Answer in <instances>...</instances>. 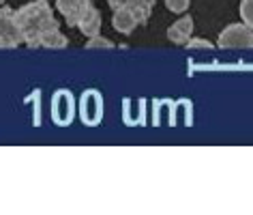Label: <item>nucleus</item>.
Returning a JSON list of instances; mask_svg holds the SVG:
<instances>
[{"label": "nucleus", "mask_w": 253, "mask_h": 215, "mask_svg": "<svg viewBox=\"0 0 253 215\" xmlns=\"http://www.w3.org/2000/svg\"><path fill=\"white\" fill-rule=\"evenodd\" d=\"M22 33L15 22V11L9 7L0 9V48H17L22 46Z\"/></svg>", "instance_id": "nucleus-4"}, {"label": "nucleus", "mask_w": 253, "mask_h": 215, "mask_svg": "<svg viewBox=\"0 0 253 215\" xmlns=\"http://www.w3.org/2000/svg\"><path fill=\"white\" fill-rule=\"evenodd\" d=\"M107 4H110L112 11L131 9L140 24H146L150 20V13H153V7H155L153 0H107Z\"/></svg>", "instance_id": "nucleus-7"}, {"label": "nucleus", "mask_w": 253, "mask_h": 215, "mask_svg": "<svg viewBox=\"0 0 253 215\" xmlns=\"http://www.w3.org/2000/svg\"><path fill=\"white\" fill-rule=\"evenodd\" d=\"M80 118L88 127H97L103 121V95L99 91H84L80 97Z\"/></svg>", "instance_id": "nucleus-2"}, {"label": "nucleus", "mask_w": 253, "mask_h": 215, "mask_svg": "<svg viewBox=\"0 0 253 215\" xmlns=\"http://www.w3.org/2000/svg\"><path fill=\"white\" fill-rule=\"evenodd\" d=\"M69 46V39L60 33V28H54L49 33L43 35L41 39V48H52V50H60V48H67Z\"/></svg>", "instance_id": "nucleus-11"}, {"label": "nucleus", "mask_w": 253, "mask_h": 215, "mask_svg": "<svg viewBox=\"0 0 253 215\" xmlns=\"http://www.w3.org/2000/svg\"><path fill=\"white\" fill-rule=\"evenodd\" d=\"M52 118L56 125L67 127L75 118V99L69 91H58L52 99Z\"/></svg>", "instance_id": "nucleus-5"}, {"label": "nucleus", "mask_w": 253, "mask_h": 215, "mask_svg": "<svg viewBox=\"0 0 253 215\" xmlns=\"http://www.w3.org/2000/svg\"><path fill=\"white\" fill-rule=\"evenodd\" d=\"M78 28L82 30V35L88 37V39H90V37H97L101 33V13H99V9H94L90 4L86 13L82 15V20L78 22Z\"/></svg>", "instance_id": "nucleus-10"}, {"label": "nucleus", "mask_w": 253, "mask_h": 215, "mask_svg": "<svg viewBox=\"0 0 253 215\" xmlns=\"http://www.w3.org/2000/svg\"><path fill=\"white\" fill-rule=\"evenodd\" d=\"M15 22L20 26L22 39L28 48H41L43 35L54 28H60L47 0H33V2L20 7L15 11Z\"/></svg>", "instance_id": "nucleus-1"}, {"label": "nucleus", "mask_w": 253, "mask_h": 215, "mask_svg": "<svg viewBox=\"0 0 253 215\" xmlns=\"http://www.w3.org/2000/svg\"><path fill=\"white\" fill-rule=\"evenodd\" d=\"M4 2H7V0H0V4H4Z\"/></svg>", "instance_id": "nucleus-16"}, {"label": "nucleus", "mask_w": 253, "mask_h": 215, "mask_svg": "<svg viewBox=\"0 0 253 215\" xmlns=\"http://www.w3.org/2000/svg\"><path fill=\"white\" fill-rule=\"evenodd\" d=\"M112 26L116 28L118 33L129 35L140 26V22H137V17L131 9H116L114 11V17H112Z\"/></svg>", "instance_id": "nucleus-9"}, {"label": "nucleus", "mask_w": 253, "mask_h": 215, "mask_svg": "<svg viewBox=\"0 0 253 215\" xmlns=\"http://www.w3.org/2000/svg\"><path fill=\"white\" fill-rule=\"evenodd\" d=\"M219 48L223 50H249L253 48V28L247 24H230L219 35Z\"/></svg>", "instance_id": "nucleus-3"}, {"label": "nucleus", "mask_w": 253, "mask_h": 215, "mask_svg": "<svg viewBox=\"0 0 253 215\" xmlns=\"http://www.w3.org/2000/svg\"><path fill=\"white\" fill-rule=\"evenodd\" d=\"M187 48H191V50H212V43L206 41V39H189Z\"/></svg>", "instance_id": "nucleus-15"}, {"label": "nucleus", "mask_w": 253, "mask_h": 215, "mask_svg": "<svg viewBox=\"0 0 253 215\" xmlns=\"http://www.w3.org/2000/svg\"><path fill=\"white\" fill-rule=\"evenodd\" d=\"M90 7V0H56V9L65 15L69 28H78V22Z\"/></svg>", "instance_id": "nucleus-6"}, {"label": "nucleus", "mask_w": 253, "mask_h": 215, "mask_svg": "<svg viewBox=\"0 0 253 215\" xmlns=\"http://www.w3.org/2000/svg\"><path fill=\"white\" fill-rule=\"evenodd\" d=\"M86 48L88 50H112L114 48V43L110 39H103V37H90V41L86 43Z\"/></svg>", "instance_id": "nucleus-13"}, {"label": "nucleus", "mask_w": 253, "mask_h": 215, "mask_svg": "<svg viewBox=\"0 0 253 215\" xmlns=\"http://www.w3.org/2000/svg\"><path fill=\"white\" fill-rule=\"evenodd\" d=\"M191 4V0H166V7L172 11V13H185Z\"/></svg>", "instance_id": "nucleus-14"}, {"label": "nucleus", "mask_w": 253, "mask_h": 215, "mask_svg": "<svg viewBox=\"0 0 253 215\" xmlns=\"http://www.w3.org/2000/svg\"><path fill=\"white\" fill-rule=\"evenodd\" d=\"M168 39L176 43V46H187L189 39H191L193 35V20L191 17H180L176 24H172V26L168 28Z\"/></svg>", "instance_id": "nucleus-8"}, {"label": "nucleus", "mask_w": 253, "mask_h": 215, "mask_svg": "<svg viewBox=\"0 0 253 215\" xmlns=\"http://www.w3.org/2000/svg\"><path fill=\"white\" fill-rule=\"evenodd\" d=\"M240 17L247 26L253 28V0H243L240 2Z\"/></svg>", "instance_id": "nucleus-12"}]
</instances>
